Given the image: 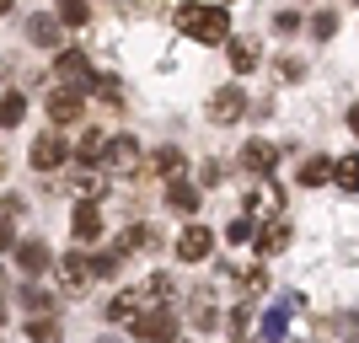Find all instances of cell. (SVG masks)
Here are the masks:
<instances>
[{"mask_svg":"<svg viewBox=\"0 0 359 343\" xmlns=\"http://www.w3.org/2000/svg\"><path fill=\"white\" fill-rule=\"evenodd\" d=\"M177 32L194 38V43H225L231 38V16H225V6L188 0V6H177Z\"/></svg>","mask_w":359,"mask_h":343,"instance_id":"obj_1","label":"cell"},{"mask_svg":"<svg viewBox=\"0 0 359 343\" xmlns=\"http://www.w3.org/2000/svg\"><path fill=\"white\" fill-rule=\"evenodd\" d=\"M247 209H252V220H279V215H285V188H279L273 177H252Z\"/></svg>","mask_w":359,"mask_h":343,"instance_id":"obj_2","label":"cell"},{"mask_svg":"<svg viewBox=\"0 0 359 343\" xmlns=\"http://www.w3.org/2000/svg\"><path fill=\"white\" fill-rule=\"evenodd\" d=\"M54 269H60V284L70 290V295H81V290H86V284L97 279V263H91V257L81 253V247H75V253H65L60 263H54Z\"/></svg>","mask_w":359,"mask_h":343,"instance_id":"obj_3","label":"cell"},{"mask_svg":"<svg viewBox=\"0 0 359 343\" xmlns=\"http://www.w3.org/2000/svg\"><path fill=\"white\" fill-rule=\"evenodd\" d=\"M81 107H86V91L75 86V81H65V86L48 91V119H54V123H75V119H81Z\"/></svg>","mask_w":359,"mask_h":343,"instance_id":"obj_4","label":"cell"},{"mask_svg":"<svg viewBox=\"0 0 359 343\" xmlns=\"http://www.w3.org/2000/svg\"><path fill=\"white\" fill-rule=\"evenodd\" d=\"M135 332L145 343H172V338H177V316L166 311V306H150V311L135 322Z\"/></svg>","mask_w":359,"mask_h":343,"instance_id":"obj_5","label":"cell"},{"mask_svg":"<svg viewBox=\"0 0 359 343\" xmlns=\"http://www.w3.org/2000/svg\"><path fill=\"white\" fill-rule=\"evenodd\" d=\"M241 113H247V91H241V86L210 91V123H236Z\"/></svg>","mask_w":359,"mask_h":343,"instance_id":"obj_6","label":"cell"},{"mask_svg":"<svg viewBox=\"0 0 359 343\" xmlns=\"http://www.w3.org/2000/svg\"><path fill=\"white\" fill-rule=\"evenodd\" d=\"M145 311H150V306H145V295H140V290H123V295L107 300V322H118V328H135Z\"/></svg>","mask_w":359,"mask_h":343,"instance_id":"obj_7","label":"cell"},{"mask_svg":"<svg viewBox=\"0 0 359 343\" xmlns=\"http://www.w3.org/2000/svg\"><path fill=\"white\" fill-rule=\"evenodd\" d=\"M107 172H118V177H135V172H140V145L129 135L107 140Z\"/></svg>","mask_w":359,"mask_h":343,"instance_id":"obj_8","label":"cell"},{"mask_svg":"<svg viewBox=\"0 0 359 343\" xmlns=\"http://www.w3.org/2000/svg\"><path fill=\"white\" fill-rule=\"evenodd\" d=\"M290 236H295V231H290L285 215H279V220H263V225H257V253H263V257H279L290 247Z\"/></svg>","mask_w":359,"mask_h":343,"instance_id":"obj_9","label":"cell"},{"mask_svg":"<svg viewBox=\"0 0 359 343\" xmlns=\"http://www.w3.org/2000/svg\"><path fill=\"white\" fill-rule=\"evenodd\" d=\"M210 253H215V236L204 231V225H188V231L177 236V257L182 263H204Z\"/></svg>","mask_w":359,"mask_h":343,"instance_id":"obj_10","label":"cell"},{"mask_svg":"<svg viewBox=\"0 0 359 343\" xmlns=\"http://www.w3.org/2000/svg\"><path fill=\"white\" fill-rule=\"evenodd\" d=\"M65 156H70L65 135H38V140H32V166H38V172H54Z\"/></svg>","mask_w":359,"mask_h":343,"instance_id":"obj_11","label":"cell"},{"mask_svg":"<svg viewBox=\"0 0 359 343\" xmlns=\"http://www.w3.org/2000/svg\"><path fill=\"white\" fill-rule=\"evenodd\" d=\"M16 269H22V274H43V269H54L48 241H43V236H38V241H16Z\"/></svg>","mask_w":359,"mask_h":343,"instance_id":"obj_12","label":"cell"},{"mask_svg":"<svg viewBox=\"0 0 359 343\" xmlns=\"http://www.w3.org/2000/svg\"><path fill=\"white\" fill-rule=\"evenodd\" d=\"M273 161H279V150H273L269 140H247V145H241V166H247L252 177H269Z\"/></svg>","mask_w":359,"mask_h":343,"instance_id":"obj_13","label":"cell"},{"mask_svg":"<svg viewBox=\"0 0 359 343\" xmlns=\"http://www.w3.org/2000/svg\"><path fill=\"white\" fill-rule=\"evenodd\" d=\"M70 231H75V247H91V241L102 236V215H97V204H75Z\"/></svg>","mask_w":359,"mask_h":343,"instance_id":"obj_14","label":"cell"},{"mask_svg":"<svg viewBox=\"0 0 359 343\" xmlns=\"http://www.w3.org/2000/svg\"><path fill=\"white\" fill-rule=\"evenodd\" d=\"M257 65H263V48H257V38H231V70L247 75V70H257Z\"/></svg>","mask_w":359,"mask_h":343,"instance_id":"obj_15","label":"cell"},{"mask_svg":"<svg viewBox=\"0 0 359 343\" xmlns=\"http://www.w3.org/2000/svg\"><path fill=\"white\" fill-rule=\"evenodd\" d=\"M166 204L177 209V215H194V209H198V188H194V182H182V177H172V182H166Z\"/></svg>","mask_w":359,"mask_h":343,"instance_id":"obj_16","label":"cell"},{"mask_svg":"<svg viewBox=\"0 0 359 343\" xmlns=\"http://www.w3.org/2000/svg\"><path fill=\"white\" fill-rule=\"evenodd\" d=\"M60 75H65V81H75V86H86V81H91L86 54H81V48H65V54H60Z\"/></svg>","mask_w":359,"mask_h":343,"instance_id":"obj_17","label":"cell"},{"mask_svg":"<svg viewBox=\"0 0 359 343\" xmlns=\"http://www.w3.org/2000/svg\"><path fill=\"white\" fill-rule=\"evenodd\" d=\"M22 119H27V97H22V91H6V97H0V129H16Z\"/></svg>","mask_w":359,"mask_h":343,"instance_id":"obj_18","label":"cell"},{"mask_svg":"<svg viewBox=\"0 0 359 343\" xmlns=\"http://www.w3.org/2000/svg\"><path fill=\"white\" fill-rule=\"evenodd\" d=\"M107 156V135L102 129H81V145H75V161H97Z\"/></svg>","mask_w":359,"mask_h":343,"instance_id":"obj_19","label":"cell"},{"mask_svg":"<svg viewBox=\"0 0 359 343\" xmlns=\"http://www.w3.org/2000/svg\"><path fill=\"white\" fill-rule=\"evenodd\" d=\"M150 172L172 182V177H177V172H182V156H177V150H172V145H161V150H156V156H150Z\"/></svg>","mask_w":359,"mask_h":343,"instance_id":"obj_20","label":"cell"},{"mask_svg":"<svg viewBox=\"0 0 359 343\" xmlns=\"http://www.w3.org/2000/svg\"><path fill=\"white\" fill-rule=\"evenodd\" d=\"M75 194H81V199H86V204H91V199H102V194H107V177H102V172H91V166H86V172L75 177Z\"/></svg>","mask_w":359,"mask_h":343,"instance_id":"obj_21","label":"cell"},{"mask_svg":"<svg viewBox=\"0 0 359 343\" xmlns=\"http://www.w3.org/2000/svg\"><path fill=\"white\" fill-rule=\"evenodd\" d=\"M327 177H332V161H322V156H311V161L300 166V182H306V188H322Z\"/></svg>","mask_w":359,"mask_h":343,"instance_id":"obj_22","label":"cell"},{"mask_svg":"<svg viewBox=\"0 0 359 343\" xmlns=\"http://www.w3.org/2000/svg\"><path fill=\"white\" fill-rule=\"evenodd\" d=\"M27 338L32 343H60V322H54V316H32V322H27Z\"/></svg>","mask_w":359,"mask_h":343,"instance_id":"obj_23","label":"cell"},{"mask_svg":"<svg viewBox=\"0 0 359 343\" xmlns=\"http://www.w3.org/2000/svg\"><path fill=\"white\" fill-rule=\"evenodd\" d=\"M257 225L263 220H231L225 225V241H231V247H247V241H257Z\"/></svg>","mask_w":359,"mask_h":343,"instance_id":"obj_24","label":"cell"},{"mask_svg":"<svg viewBox=\"0 0 359 343\" xmlns=\"http://www.w3.org/2000/svg\"><path fill=\"white\" fill-rule=\"evenodd\" d=\"M27 38H32V43H54V38H60V22H54V16H32Z\"/></svg>","mask_w":359,"mask_h":343,"instance_id":"obj_25","label":"cell"},{"mask_svg":"<svg viewBox=\"0 0 359 343\" xmlns=\"http://www.w3.org/2000/svg\"><path fill=\"white\" fill-rule=\"evenodd\" d=\"M332 177H338V182H344V188H348V194H359V156H344V161H338V166H332Z\"/></svg>","mask_w":359,"mask_h":343,"instance_id":"obj_26","label":"cell"},{"mask_svg":"<svg viewBox=\"0 0 359 343\" xmlns=\"http://www.w3.org/2000/svg\"><path fill=\"white\" fill-rule=\"evenodd\" d=\"M285 332H290V306H285V311H269V316H263V338H269V343H279Z\"/></svg>","mask_w":359,"mask_h":343,"instance_id":"obj_27","label":"cell"},{"mask_svg":"<svg viewBox=\"0 0 359 343\" xmlns=\"http://www.w3.org/2000/svg\"><path fill=\"white\" fill-rule=\"evenodd\" d=\"M22 306H27L32 316H48V311H54V300H48L38 284H27V290H22Z\"/></svg>","mask_w":359,"mask_h":343,"instance_id":"obj_28","label":"cell"},{"mask_svg":"<svg viewBox=\"0 0 359 343\" xmlns=\"http://www.w3.org/2000/svg\"><path fill=\"white\" fill-rule=\"evenodd\" d=\"M86 16H91V6H86V0H60V22H65V27H81Z\"/></svg>","mask_w":359,"mask_h":343,"instance_id":"obj_29","label":"cell"},{"mask_svg":"<svg viewBox=\"0 0 359 343\" xmlns=\"http://www.w3.org/2000/svg\"><path fill=\"white\" fill-rule=\"evenodd\" d=\"M241 290H247V295H263V290H269V274L263 269H241Z\"/></svg>","mask_w":359,"mask_h":343,"instance_id":"obj_30","label":"cell"},{"mask_svg":"<svg viewBox=\"0 0 359 343\" xmlns=\"http://www.w3.org/2000/svg\"><path fill=\"white\" fill-rule=\"evenodd\" d=\"M311 32H316V38H322V43H327L332 32H338V16H332V11H322V16H316V22H311Z\"/></svg>","mask_w":359,"mask_h":343,"instance_id":"obj_31","label":"cell"},{"mask_svg":"<svg viewBox=\"0 0 359 343\" xmlns=\"http://www.w3.org/2000/svg\"><path fill=\"white\" fill-rule=\"evenodd\" d=\"M194 328H215V306H210L204 295L194 300Z\"/></svg>","mask_w":359,"mask_h":343,"instance_id":"obj_32","label":"cell"},{"mask_svg":"<svg viewBox=\"0 0 359 343\" xmlns=\"http://www.w3.org/2000/svg\"><path fill=\"white\" fill-rule=\"evenodd\" d=\"M91 86L102 91L107 102H118V75H91Z\"/></svg>","mask_w":359,"mask_h":343,"instance_id":"obj_33","label":"cell"},{"mask_svg":"<svg viewBox=\"0 0 359 343\" xmlns=\"http://www.w3.org/2000/svg\"><path fill=\"white\" fill-rule=\"evenodd\" d=\"M273 27H279V32H295L300 16H295V11H279V16H273Z\"/></svg>","mask_w":359,"mask_h":343,"instance_id":"obj_34","label":"cell"},{"mask_svg":"<svg viewBox=\"0 0 359 343\" xmlns=\"http://www.w3.org/2000/svg\"><path fill=\"white\" fill-rule=\"evenodd\" d=\"M198 182H204V188H215V182H220V161H204V172H198Z\"/></svg>","mask_w":359,"mask_h":343,"instance_id":"obj_35","label":"cell"},{"mask_svg":"<svg viewBox=\"0 0 359 343\" xmlns=\"http://www.w3.org/2000/svg\"><path fill=\"white\" fill-rule=\"evenodd\" d=\"M11 247H16V231H11L6 220H0V253H11Z\"/></svg>","mask_w":359,"mask_h":343,"instance_id":"obj_36","label":"cell"},{"mask_svg":"<svg viewBox=\"0 0 359 343\" xmlns=\"http://www.w3.org/2000/svg\"><path fill=\"white\" fill-rule=\"evenodd\" d=\"M348 129H354V135H359V107H348Z\"/></svg>","mask_w":359,"mask_h":343,"instance_id":"obj_37","label":"cell"},{"mask_svg":"<svg viewBox=\"0 0 359 343\" xmlns=\"http://www.w3.org/2000/svg\"><path fill=\"white\" fill-rule=\"evenodd\" d=\"M11 6H16V0H0V16H6V11H11Z\"/></svg>","mask_w":359,"mask_h":343,"instance_id":"obj_38","label":"cell"},{"mask_svg":"<svg viewBox=\"0 0 359 343\" xmlns=\"http://www.w3.org/2000/svg\"><path fill=\"white\" fill-rule=\"evenodd\" d=\"M0 322H6V306H0Z\"/></svg>","mask_w":359,"mask_h":343,"instance_id":"obj_39","label":"cell"},{"mask_svg":"<svg viewBox=\"0 0 359 343\" xmlns=\"http://www.w3.org/2000/svg\"><path fill=\"white\" fill-rule=\"evenodd\" d=\"M102 343H118V338H102Z\"/></svg>","mask_w":359,"mask_h":343,"instance_id":"obj_40","label":"cell"}]
</instances>
